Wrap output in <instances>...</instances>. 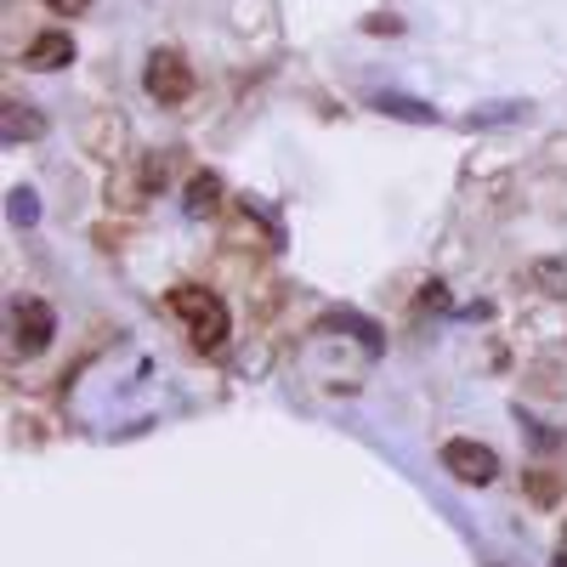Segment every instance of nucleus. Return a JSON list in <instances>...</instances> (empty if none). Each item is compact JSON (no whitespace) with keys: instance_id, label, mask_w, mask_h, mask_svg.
Here are the masks:
<instances>
[{"instance_id":"obj_1","label":"nucleus","mask_w":567,"mask_h":567,"mask_svg":"<svg viewBox=\"0 0 567 567\" xmlns=\"http://www.w3.org/2000/svg\"><path fill=\"white\" fill-rule=\"evenodd\" d=\"M171 312L182 318L187 341H194L199 352H216V347L227 341V329H233L227 301H221V296H210L205 284H176V290H171Z\"/></svg>"},{"instance_id":"obj_2","label":"nucleus","mask_w":567,"mask_h":567,"mask_svg":"<svg viewBox=\"0 0 567 567\" xmlns=\"http://www.w3.org/2000/svg\"><path fill=\"white\" fill-rule=\"evenodd\" d=\"M58 336V312L40 296H18L12 301V358H40Z\"/></svg>"},{"instance_id":"obj_3","label":"nucleus","mask_w":567,"mask_h":567,"mask_svg":"<svg viewBox=\"0 0 567 567\" xmlns=\"http://www.w3.org/2000/svg\"><path fill=\"white\" fill-rule=\"evenodd\" d=\"M142 85H148V97L176 109L187 103V91H194V69H187L182 52H171V45H159V52H148V69H142Z\"/></svg>"},{"instance_id":"obj_4","label":"nucleus","mask_w":567,"mask_h":567,"mask_svg":"<svg viewBox=\"0 0 567 567\" xmlns=\"http://www.w3.org/2000/svg\"><path fill=\"white\" fill-rule=\"evenodd\" d=\"M443 471L454 483H465V488H488L494 477H499V454L488 449V443H471V437H454V443H443Z\"/></svg>"},{"instance_id":"obj_5","label":"nucleus","mask_w":567,"mask_h":567,"mask_svg":"<svg viewBox=\"0 0 567 567\" xmlns=\"http://www.w3.org/2000/svg\"><path fill=\"white\" fill-rule=\"evenodd\" d=\"M69 63H74V40H69L63 29L34 34L29 52H23V69H34V74H52V69H69Z\"/></svg>"},{"instance_id":"obj_6","label":"nucleus","mask_w":567,"mask_h":567,"mask_svg":"<svg viewBox=\"0 0 567 567\" xmlns=\"http://www.w3.org/2000/svg\"><path fill=\"white\" fill-rule=\"evenodd\" d=\"M45 131V120L29 109V103H7V120H0V136L7 142H29V136H40Z\"/></svg>"},{"instance_id":"obj_7","label":"nucleus","mask_w":567,"mask_h":567,"mask_svg":"<svg viewBox=\"0 0 567 567\" xmlns=\"http://www.w3.org/2000/svg\"><path fill=\"white\" fill-rule=\"evenodd\" d=\"M374 109L392 114V120H414V125H432V120H437L425 103H414V97H392V91H381V97H374Z\"/></svg>"},{"instance_id":"obj_8","label":"nucleus","mask_w":567,"mask_h":567,"mask_svg":"<svg viewBox=\"0 0 567 567\" xmlns=\"http://www.w3.org/2000/svg\"><path fill=\"white\" fill-rule=\"evenodd\" d=\"M216 199H221V182H216L210 171H199L194 182H187V210H194V216H210Z\"/></svg>"},{"instance_id":"obj_9","label":"nucleus","mask_w":567,"mask_h":567,"mask_svg":"<svg viewBox=\"0 0 567 567\" xmlns=\"http://www.w3.org/2000/svg\"><path fill=\"white\" fill-rule=\"evenodd\" d=\"M34 194H29V187H18V194H12V227H34Z\"/></svg>"},{"instance_id":"obj_10","label":"nucleus","mask_w":567,"mask_h":567,"mask_svg":"<svg viewBox=\"0 0 567 567\" xmlns=\"http://www.w3.org/2000/svg\"><path fill=\"white\" fill-rule=\"evenodd\" d=\"M45 7H52L58 18H80V12L91 7V0H45Z\"/></svg>"},{"instance_id":"obj_11","label":"nucleus","mask_w":567,"mask_h":567,"mask_svg":"<svg viewBox=\"0 0 567 567\" xmlns=\"http://www.w3.org/2000/svg\"><path fill=\"white\" fill-rule=\"evenodd\" d=\"M539 284H556V290H567V261H556V267H539Z\"/></svg>"},{"instance_id":"obj_12","label":"nucleus","mask_w":567,"mask_h":567,"mask_svg":"<svg viewBox=\"0 0 567 567\" xmlns=\"http://www.w3.org/2000/svg\"><path fill=\"white\" fill-rule=\"evenodd\" d=\"M528 494H534V499H545V505H550V499H556V483H545V477H534V483H528Z\"/></svg>"},{"instance_id":"obj_13","label":"nucleus","mask_w":567,"mask_h":567,"mask_svg":"<svg viewBox=\"0 0 567 567\" xmlns=\"http://www.w3.org/2000/svg\"><path fill=\"white\" fill-rule=\"evenodd\" d=\"M556 567H567V534H561V545H556Z\"/></svg>"}]
</instances>
